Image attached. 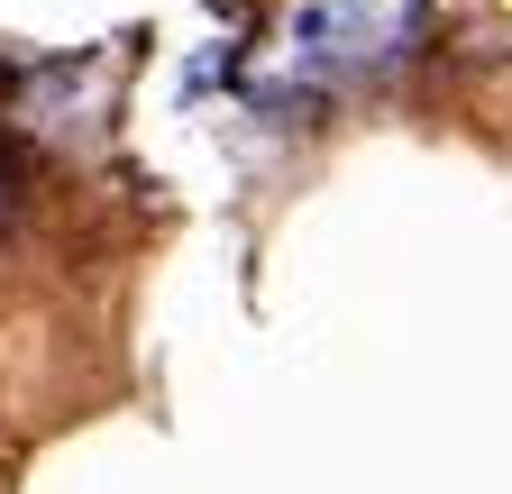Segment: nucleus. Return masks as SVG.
Instances as JSON below:
<instances>
[{"label":"nucleus","mask_w":512,"mask_h":494,"mask_svg":"<svg viewBox=\"0 0 512 494\" xmlns=\"http://www.w3.org/2000/svg\"><path fill=\"white\" fill-rule=\"evenodd\" d=\"M421 28V0H302L293 28H284V55H293V83L284 92H256L266 110L284 101H311L320 83H357L375 65H394Z\"/></svg>","instance_id":"obj_1"},{"label":"nucleus","mask_w":512,"mask_h":494,"mask_svg":"<svg viewBox=\"0 0 512 494\" xmlns=\"http://www.w3.org/2000/svg\"><path fill=\"white\" fill-rule=\"evenodd\" d=\"M10 193H19V156L0 147V211H10Z\"/></svg>","instance_id":"obj_2"}]
</instances>
